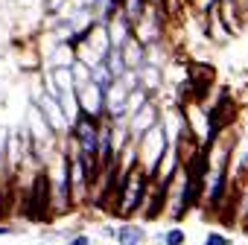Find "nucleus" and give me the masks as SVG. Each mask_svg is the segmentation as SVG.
I'll list each match as a JSON object with an SVG mask.
<instances>
[{
	"label": "nucleus",
	"mask_w": 248,
	"mask_h": 245,
	"mask_svg": "<svg viewBox=\"0 0 248 245\" xmlns=\"http://www.w3.org/2000/svg\"><path fill=\"white\" fill-rule=\"evenodd\" d=\"M67 138L59 143V149L50 155V161L44 164V181H47V201H50V219L56 216H67L73 207L70 199V172H67V149H64Z\"/></svg>",
	"instance_id": "nucleus-1"
},
{
	"label": "nucleus",
	"mask_w": 248,
	"mask_h": 245,
	"mask_svg": "<svg viewBox=\"0 0 248 245\" xmlns=\"http://www.w3.org/2000/svg\"><path fill=\"white\" fill-rule=\"evenodd\" d=\"M149 181H152V178H149L140 167H135L126 178L120 181V187H117V193H114V201H111L114 219L129 222V219H135V216L140 213V204H143V199H146Z\"/></svg>",
	"instance_id": "nucleus-2"
},
{
	"label": "nucleus",
	"mask_w": 248,
	"mask_h": 245,
	"mask_svg": "<svg viewBox=\"0 0 248 245\" xmlns=\"http://www.w3.org/2000/svg\"><path fill=\"white\" fill-rule=\"evenodd\" d=\"M135 149H138V167L152 178L155 169H158V164L164 161V155L170 149V138H167V132H164L161 122H158L155 129H149L143 138L135 140Z\"/></svg>",
	"instance_id": "nucleus-3"
},
{
	"label": "nucleus",
	"mask_w": 248,
	"mask_h": 245,
	"mask_svg": "<svg viewBox=\"0 0 248 245\" xmlns=\"http://www.w3.org/2000/svg\"><path fill=\"white\" fill-rule=\"evenodd\" d=\"M161 122V102L152 96L146 105H140L135 114H129L126 117V129H129V138L132 140H138V138H143L149 129H155Z\"/></svg>",
	"instance_id": "nucleus-4"
},
{
	"label": "nucleus",
	"mask_w": 248,
	"mask_h": 245,
	"mask_svg": "<svg viewBox=\"0 0 248 245\" xmlns=\"http://www.w3.org/2000/svg\"><path fill=\"white\" fill-rule=\"evenodd\" d=\"M76 102H79V111L93 117V120H102L105 117V91L93 82H85L76 88Z\"/></svg>",
	"instance_id": "nucleus-5"
},
{
	"label": "nucleus",
	"mask_w": 248,
	"mask_h": 245,
	"mask_svg": "<svg viewBox=\"0 0 248 245\" xmlns=\"http://www.w3.org/2000/svg\"><path fill=\"white\" fill-rule=\"evenodd\" d=\"M32 105H38V111L44 114V120H47V126L56 132V138L59 140H64L67 138V132H70V122H67V117H64V111H62V105H59V99H53V96H41L38 102H32Z\"/></svg>",
	"instance_id": "nucleus-6"
},
{
	"label": "nucleus",
	"mask_w": 248,
	"mask_h": 245,
	"mask_svg": "<svg viewBox=\"0 0 248 245\" xmlns=\"http://www.w3.org/2000/svg\"><path fill=\"white\" fill-rule=\"evenodd\" d=\"M120 56H123V64H126V70H140L143 64H146V44L132 32L126 41H123L120 47Z\"/></svg>",
	"instance_id": "nucleus-7"
},
{
	"label": "nucleus",
	"mask_w": 248,
	"mask_h": 245,
	"mask_svg": "<svg viewBox=\"0 0 248 245\" xmlns=\"http://www.w3.org/2000/svg\"><path fill=\"white\" fill-rule=\"evenodd\" d=\"M102 27H105V35H108L111 47H120L123 41H126V38H129V35L135 32V27L129 24V18L123 15L120 9H117V12H114V15H111V18H108V21H105Z\"/></svg>",
	"instance_id": "nucleus-8"
},
{
	"label": "nucleus",
	"mask_w": 248,
	"mask_h": 245,
	"mask_svg": "<svg viewBox=\"0 0 248 245\" xmlns=\"http://www.w3.org/2000/svg\"><path fill=\"white\" fill-rule=\"evenodd\" d=\"M146 239H149L146 228H143L140 222H135V219L120 222L117 230H114V242H117V245H143Z\"/></svg>",
	"instance_id": "nucleus-9"
},
{
	"label": "nucleus",
	"mask_w": 248,
	"mask_h": 245,
	"mask_svg": "<svg viewBox=\"0 0 248 245\" xmlns=\"http://www.w3.org/2000/svg\"><path fill=\"white\" fill-rule=\"evenodd\" d=\"M76 64V53H73V47L70 44H56V50L44 59V64L41 67H47V70H56V67H73Z\"/></svg>",
	"instance_id": "nucleus-10"
},
{
	"label": "nucleus",
	"mask_w": 248,
	"mask_h": 245,
	"mask_svg": "<svg viewBox=\"0 0 248 245\" xmlns=\"http://www.w3.org/2000/svg\"><path fill=\"white\" fill-rule=\"evenodd\" d=\"M138 76H140V88H143L146 93L158 96V91L164 88V67H155V64H143V67L138 70Z\"/></svg>",
	"instance_id": "nucleus-11"
},
{
	"label": "nucleus",
	"mask_w": 248,
	"mask_h": 245,
	"mask_svg": "<svg viewBox=\"0 0 248 245\" xmlns=\"http://www.w3.org/2000/svg\"><path fill=\"white\" fill-rule=\"evenodd\" d=\"M146 9H149V0H120V12L129 18L132 27L146 15Z\"/></svg>",
	"instance_id": "nucleus-12"
},
{
	"label": "nucleus",
	"mask_w": 248,
	"mask_h": 245,
	"mask_svg": "<svg viewBox=\"0 0 248 245\" xmlns=\"http://www.w3.org/2000/svg\"><path fill=\"white\" fill-rule=\"evenodd\" d=\"M155 239H158L161 245H187V230H184L181 225H170V228L161 230Z\"/></svg>",
	"instance_id": "nucleus-13"
},
{
	"label": "nucleus",
	"mask_w": 248,
	"mask_h": 245,
	"mask_svg": "<svg viewBox=\"0 0 248 245\" xmlns=\"http://www.w3.org/2000/svg\"><path fill=\"white\" fill-rule=\"evenodd\" d=\"M105 67L111 70V76H114V79H120L123 73H126V64H123V56H120V50H117V47H111V50H108V56H105Z\"/></svg>",
	"instance_id": "nucleus-14"
},
{
	"label": "nucleus",
	"mask_w": 248,
	"mask_h": 245,
	"mask_svg": "<svg viewBox=\"0 0 248 245\" xmlns=\"http://www.w3.org/2000/svg\"><path fill=\"white\" fill-rule=\"evenodd\" d=\"M91 82H93V85H99L102 91L114 82V76H111V70L105 67V61H99L96 67H91Z\"/></svg>",
	"instance_id": "nucleus-15"
},
{
	"label": "nucleus",
	"mask_w": 248,
	"mask_h": 245,
	"mask_svg": "<svg viewBox=\"0 0 248 245\" xmlns=\"http://www.w3.org/2000/svg\"><path fill=\"white\" fill-rule=\"evenodd\" d=\"M67 3H70V0H44V18H59L64 9H67Z\"/></svg>",
	"instance_id": "nucleus-16"
},
{
	"label": "nucleus",
	"mask_w": 248,
	"mask_h": 245,
	"mask_svg": "<svg viewBox=\"0 0 248 245\" xmlns=\"http://www.w3.org/2000/svg\"><path fill=\"white\" fill-rule=\"evenodd\" d=\"M70 73H73V85H76V88L85 85V82H91V67L82 64V61H76V64L70 67Z\"/></svg>",
	"instance_id": "nucleus-17"
},
{
	"label": "nucleus",
	"mask_w": 248,
	"mask_h": 245,
	"mask_svg": "<svg viewBox=\"0 0 248 245\" xmlns=\"http://www.w3.org/2000/svg\"><path fill=\"white\" fill-rule=\"evenodd\" d=\"M202 245H233V239L228 233H222V230H207V236H204Z\"/></svg>",
	"instance_id": "nucleus-18"
},
{
	"label": "nucleus",
	"mask_w": 248,
	"mask_h": 245,
	"mask_svg": "<svg viewBox=\"0 0 248 245\" xmlns=\"http://www.w3.org/2000/svg\"><path fill=\"white\" fill-rule=\"evenodd\" d=\"M62 242H64V245H93V236H91V233H85V230H76V233L64 236Z\"/></svg>",
	"instance_id": "nucleus-19"
},
{
	"label": "nucleus",
	"mask_w": 248,
	"mask_h": 245,
	"mask_svg": "<svg viewBox=\"0 0 248 245\" xmlns=\"http://www.w3.org/2000/svg\"><path fill=\"white\" fill-rule=\"evenodd\" d=\"M15 233H21V230H18V225L0 219V239H3V236H15Z\"/></svg>",
	"instance_id": "nucleus-20"
},
{
	"label": "nucleus",
	"mask_w": 248,
	"mask_h": 245,
	"mask_svg": "<svg viewBox=\"0 0 248 245\" xmlns=\"http://www.w3.org/2000/svg\"><path fill=\"white\" fill-rule=\"evenodd\" d=\"M236 12H239V21L245 24L248 21V0H236Z\"/></svg>",
	"instance_id": "nucleus-21"
}]
</instances>
